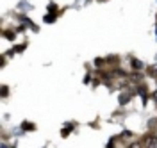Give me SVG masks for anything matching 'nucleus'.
<instances>
[{
	"label": "nucleus",
	"mask_w": 157,
	"mask_h": 148,
	"mask_svg": "<svg viewBox=\"0 0 157 148\" xmlns=\"http://www.w3.org/2000/svg\"><path fill=\"white\" fill-rule=\"evenodd\" d=\"M155 34H157V30H155Z\"/></svg>",
	"instance_id": "4468645a"
},
{
	"label": "nucleus",
	"mask_w": 157,
	"mask_h": 148,
	"mask_svg": "<svg viewBox=\"0 0 157 148\" xmlns=\"http://www.w3.org/2000/svg\"><path fill=\"white\" fill-rule=\"evenodd\" d=\"M6 95H7V88L4 86V88H2V97H6Z\"/></svg>",
	"instance_id": "9b49d317"
},
{
	"label": "nucleus",
	"mask_w": 157,
	"mask_h": 148,
	"mask_svg": "<svg viewBox=\"0 0 157 148\" xmlns=\"http://www.w3.org/2000/svg\"><path fill=\"white\" fill-rule=\"evenodd\" d=\"M48 11H50V13L57 11V6H56V4H48Z\"/></svg>",
	"instance_id": "1a4fd4ad"
},
{
	"label": "nucleus",
	"mask_w": 157,
	"mask_h": 148,
	"mask_svg": "<svg viewBox=\"0 0 157 148\" xmlns=\"http://www.w3.org/2000/svg\"><path fill=\"white\" fill-rule=\"evenodd\" d=\"M121 136H123V138H128V136H132V134H130V132H128V130H125V132H123V134H121Z\"/></svg>",
	"instance_id": "f8f14e48"
},
{
	"label": "nucleus",
	"mask_w": 157,
	"mask_h": 148,
	"mask_svg": "<svg viewBox=\"0 0 157 148\" xmlns=\"http://www.w3.org/2000/svg\"><path fill=\"white\" fill-rule=\"evenodd\" d=\"M54 20H56V16H54V14H47V16H45V21H47V23H52Z\"/></svg>",
	"instance_id": "0eeeda50"
},
{
	"label": "nucleus",
	"mask_w": 157,
	"mask_h": 148,
	"mask_svg": "<svg viewBox=\"0 0 157 148\" xmlns=\"http://www.w3.org/2000/svg\"><path fill=\"white\" fill-rule=\"evenodd\" d=\"M143 145L147 148H157V136L155 134H150L147 138L143 139Z\"/></svg>",
	"instance_id": "f257e3e1"
},
{
	"label": "nucleus",
	"mask_w": 157,
	"mask_h": 148,
	"mask_svg": "<svg viewBox=\"0 0 157 148\" xmlns=\"http://www.w3.org/2000/svg\"><path fill=\"white\" fill-rule=\"evenodd\" d=\"M104 64H105V63H104V59H100V57H98V59H95V66H104Z\"/></svg>",
	"instance_id": "6e6552de"
},
{
	"label": "nucleus",
	"mask_w": 157,
	"mask_h": 148,
	"mask_svg": "<svg viewBox=\"0 0 157 148\" xmlns=\"http://www.w3.org/2000/svg\"><path fill=\"white\" fill-rule=\"evenodd\" d=\"M4 34H6V38H7V40H14V38H16V34H14V32H11V30H6Z\"/></svg>",
	"instance_id": "39448f33"
},
{
	"label": "nucleus",
	"mask_w": 157,
	"mask_h": 148,
	"mask_svg": "<svg viewBox=\"0 0 157 148\" xmlns=\"http://www.w3.org/2000/svg\"><path fill=\"white\" fill-rule=\"evenodd\" d=\"M70 132H71V125H66V128H63V138H66Z\"/></svg>",
	"instance_id": "423d86ee"
},
{
	"label": "nucleus",
	"mask_w": 157,
	"mask_h": 148,
	"mask_svg": "<svg viewBox=\"0 0 157 148\" xmlns=\"http://www.w3.org/2000/svg\"><path fill=\"white\" fill-rule=\"evenodd\" d=\"M155 18H157V16H155Z\"/></svg>",
	"instance_id": "2eb2a0df"
},
{
	"label": "nucleus",
	"mask_w": 157,
	"mask_h": 148,
	"mask_svg": "<svg viewBox=\"0 0 157 148\" xmlns=\"http://www.w3.org/2000/svg\"><path fill=\"white\" fill-rule=\"evenodd\" d=\"M128 100H130V95H121V97H120V104L123 105V104H125V102H128Z\"/></svg>",
	"instance_id": "20e7f679"
},
{
	"label": "nucleus",
	"mask_w": 157,
	"mask_h": 148,
	"mask_svg": "<svg viewBox=\"0 0 157 148\" xmlns=\"http://www.w3.org/2000/svg\"><path fill=\"white\" fill-rule=\"evenodd\" d=\"M154 100H157V93H154Z\"/></svg>",
	"instance_id": "ddd939ff"
},
{
	"label": "nucleus",
	"mask_w": 157,
	"mask_h": 148,
	"mask_svg": "<svg viewBox=\"0 0 157 148\" xmlns=\"http://www.w3.org/2000/svg\"><path fill=\"white\" fill-rule=\"evenodd\" d=\"M128 148H141V143H132Z\"/></svg>",
	"instance_id": "9d476101"
},
{
	"label": "nucleus",
	"mask_w": 157,
	"mask_h": 148,
	"mask_svg": "<svg viewBox=\"0 0 157 148\" xmlns=\"http://www.w3.org/2000/svg\"><path fill=\"white\" fill-rule=\"evenodd\" d=\"M21 128H25V130H34V128H36V125H32V123H27V121H25V123L21 125Z\"/></svg>",
	"instance_id": "7ed1b4c3"
},
{
	"label": "nucleus",
	"mask_w": 157,
	"mask_h": 148,
	"mask_svg": "<svg viewBox=\"0 0 157 148\" xmlns=\"http://www.w3.org/2000/svg\"><path fill=\"white\" fill-rule=\"evenodd\" d=\"M132 68L134 70H143L145 68V64H143L139 59H132Z\"/></svg>",
	"instance_id": "f03ea898"
}]
</instances>
